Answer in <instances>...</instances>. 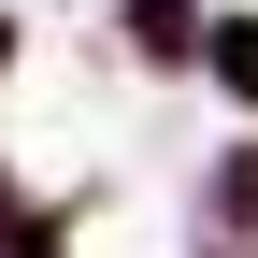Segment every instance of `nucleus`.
Instances as JSON below:
<instances>
[{
	"label": "nucleus",
	"mask_w": 258,
	"mask_h": 258,
	"mask_svg": "<svg viewBox=\"0 0 258 258\" xmlns=\"http://www.w3.org/2000/svg\"><path fill=\"white\" fill-rule=\"evenodd\" d=\"M129 43H144L158 72H201V57H215V15H201V0H129Z\"/></svg>",
	"instance_id": "obj_1"
},
{
	"label": "nucleus",
	"mask_w": 258,
	"mask_h": 258,
	"mask_svg": "<svg viewBox=\"0 0 258 258\" xmlns=\"http://www.w3.org/2000/svg\"><path fill=\"white\" fill-rule=\"evenodd\" d=\"M0 72H15V15H0Z\"/></svg>",
	"instance_id": "obj_3"
},
{
	"label": "nucleus",
	"mask_w": 258,
	"mask_h": 258,
	"mask_svg": "<svg viewBox=\"0 0 258 258\" xmlns=\"http://www.w3.org/2000/svg\"><path fill=\"white\" fill-rule=\"evenodd\" d=\"M230 101H258V15H215V57H201Z\"/></svg>",
	"instance_id": "obj_2"
}]
</instances>
